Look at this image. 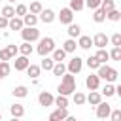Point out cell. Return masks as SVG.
<instances>
[{
  "label": "cell",
  "instance_id": "1",
  "mask_svg": "<svg viewBox=\"0 0 121 121\" xmlns=\"http://www.w3.org/2000/svg\"><path fill=\"white\" fill-rule=\"evenodd\" d=\"M57 91H59V95L70 96V95L76 91V78H74V74L64 72V74H62V78H60V83H59Z\"/></svg>",
  "mask_w": 121,
  "mask_h": 121
},
{
  "label": "cell",
  "instance_id": "2",
  "mask_svg": "<svg viewBox=\"0 0 121 121\" xmlns=\"http://www.w3.org/2000/svg\"><path fill=\"white\" fill-rule=\"evenodd\" d=\"M53 49H55V40H53V38L45 36V38H40V40H38L36 53H38L40 57H47V55H51Z\"/></svg>",
  "mask_w": 121,
  "mask_h": 121
},
{
  "label": "cell",
  "instance_id": "3",
  "mask_svg": "<svg viewBox=\"0 0 121 121\" xmlns=\"http://www.w3.org/2000/svg\"><path fill=\"white\" fill-rule=\"evenodd\" d=\"M96 76H98L100 79H106V83H113L119 74H117L115 68H112V66H108V64H100V66L96 68Z\"/></svg>",
  "mask_w": 121,
  "mask_h": 121
},
{
  "label": "cell",
  "instance_id": "4",
  "mask_svg": "<svg viewBox=\"0 0 121 121\" xmlns=\"http://www.w3.org/2000/svg\"><path fill=\"white\" fill-rule=\"evenodd\" d=\"M21 38H23V42L34 43V42H38L42 36H40V30H38L36 26H23V28H21Z\"/></svg>",
  "mask_w": 121,
  "mask_h": 121
},
{
  "label": "cell",
  "instance_id": "5",
  "mask_svg": "<svg viewBox=\"0 0 121 121\" xmlns=\"http://www.w3.org/2000/svg\"><path fill=\"white\" fill-rule=\"evenodd\" d=\"M81 68H83V59L78 57V55L72 57V59L66 62V72H68V74H74V76H76V74L81 72Z\"/></svg>",
  "mask_w": 121,
  "mask_h": 121
},
{
  "label": "cell",
  "instance_id": "6",
  "mask_svg": "<svg viewBox=\"0 0 121 121\" xmlns=\"http://www.w3.org/2000/svg\"><path fill=\"white\" fill-rule=\"evenodd\" d=\"M57 19L60 21V25H70V23H74V11H72L70 8H62V9L59 11Z\"/></svg>",
  "mask_w": 121,
  "mask_h": 121
},
{
  "label": "cell",
  "instance_id": "7",
  "mask_svg": "<svg viewBox=\"0 0 121 121\" xmlns=\"http://www.w3.org/2000/svg\"><path fill=\"white\" fill-rule=\"evenodd\" d=\"M108 43H110V38H108L104 32H96V34L93 36V45H95L96 49H106Z\"/></svg>",
  "mask_w": 121,
  "mask_h": 121
},
{
  "label": "cell",
  "instance_id": "8",
  "mask_svg": "<svg viewBox=\"0 0 121 121\" xmlns=\"http://www.w3.org/2000/svg\"><path fill=\"white\" fill-rule=\"evenodd\" d=\"M38 15H40L38 19H40L42 23H45V25H51V23L57 19V15H55V11H53L51 8H43V9H42Z\"/></svg>",
  "mask_w": 121,
  "mask_h": 121
},
{
  "label": "cell",
  "instance_id": "9",
  "mask_svg": "<svg viewBox=\"0 0 121 121\" xmlns=\"http://www.w3.org/2000/svg\"><path fill=\"white\" fill-rule=\"evenodd\" d=\"M95 108H96V117H98V119H108V117H110V112H112V106H110V104L98 102Z\"/></svg>",
  "mask_w": 121,
  "mask_h": 121
},
{
  "label": "cell",
  "instance_id": "10",
  "mask_svg": "<svg viewBox=\"0 0 121 121\" xmlns=\"http://www.w3.org/2000/svg\"><path fill=\"white\" fill-rule=\"evenodd\" d=\"M28 64H30V60H28V57H25V55H17L15 60H13V66H15L17 72H25Z\"/></svg>",
  "mask_w": 121,
  "mask_h": 121
},
{
  "label": "cell",
  "instance_id": "11",
  "mask_svg": "<svg viewBox=\"0 0 121 121\" xmlns=\"http://www.w3.org/2000/svg\"><path fill=\"white\" fill-rule=\"evenodd\" d=\"M85 87H87L89 91H96V89L100 87V78H98L96 74H89V76L85 78Z\"/></svg>",
  "mask_w": 121,
  "mask_h": 121
},
{
  "label": "cell",
  "instance_id": "12",
  "mask_svg": "<svg viewBox=\"0 0 121 121\" xmlns=\"http://www.w3.org/2000/svg\"><path fill=\"white\" fill-rule=\"evenodd\" d=\"M53 100H55V96H53L49 91H42V93L38 95V102H40V106H43V108L53 106Z\"/></svg>",
  "mask_w": 121,
  "mask_h": 121
},
{
  "label": "cell",
  "instance_id": "13",
  "mask_svg": "<svg viewBox=\"0 0 121 121\" xmlns=\"http://www.w3.org/2000/svg\"><path fill=\"white\" fill-rule=\"evenodd\" d=\"M76 43H78V47H81V49H85V51H87V49H91V47H93V38H91V36L81 34V36L78 38V42H76Z\"/></svg>",
  "mask_w": 121,
  "mask_h": 121
},
{
  "label": "cell",
  "instance_id": "14",
  "mask_svg": "<svg viewBox=\"0 0 121 121\" xmlns=\"http://www.w3.org/2000/svg\"><path fill=\"white\" fill-rule=\"evenodd\" d=\"M85 102H89L91 106H96L98 102H102V95L98 91H91L89 95H85Z\"/></svg>",
  "mask_w": 121,
  "mask_h": 121
},
{
  "label": "cell",
  "instance_id": "15",
  "mask_svg": "<svg viewBox=\"0 0 121 121\" xmlns=\"http://www.w3.org/2000/svg\"><path fill=\"white\" fill-rule=\"evenodd\" d=\"M21 19H23V25H25V26H36L38 21H40L38 15H34V13H25Z\"/></svg>",
  "mask_w": 121,
  "mask_h": 121
},
{
  "label": "cell",
  "instance_id": "16",
  "mask_svg": "<svg viewBox=\"0 0 121 121\" xmlns=\"http://www.w3.org/2000/svg\"><path fill=\"white\" fill-rule=\"evenodd\" d=\"M66 32H68V38H74V40H76V38L81 36V26H79L78 23H70Z\"/></svg>",
  "mask_w": 121,
  "mask_h": 121
},
{
  "label": "cell",
  "instance_id": "17",
  "mask_svg": "<svg viewBox=\"0 0 121 121\" xmlns=\"http://www.w3.org/2000/svg\"><path fill=\"white\" fill-rule=\"evenodd\" d=\"M66 55H68V53H66L62 47H55V49L51 51V59H53L55 62H62V60L66 59Z\"/></svg>",
  "mask_w": 121,
  "mask_h": 121
},
{
  "label": "cell",
  "instance_id": "18",
  "mask_svg": "<svg viewBox=\"0 0 121 121\" xmlns=\"http://www.w3.org/2000/svg\"><path fill=\"white\" fill-rule=\"evenodd\" d=\"M9 113H11V117H19V119H21V117L25 115V106L15 102V104L9 106Z\"/></svg>",
  "mask_w": 121,
  "mask_h": 121
},
{
  "label": "cell",
  "instance_id": "19",
  "mask_svg": "<svg viewBox=\"0 0 121 121\" xmlns=\"http://www.w3.org/2000/svg\"><path fill=\"white\" fill-rule=\"evenodd\" d=\"M25 25H23V19L21 17H11V19H8V28L9 30H21Z\"/></svg>",
  "mask_w": 121,
  "mask_h": 121
},
{
  "label": "cell",
  "instance_id": "20",
  "mask_svg": "<svg viewBox=\"0 0 121 121\" xmlns=\"http://www.w3.org/2000/svg\"><path fill=\"white\" fill-rule=\"evenodd\" d=\"M11 95L15 98H25V96H28V87L26 85H17V87H13Z\"/></svg>",
  "mask_w": 121,
  "mask_h": 121
},
{
  "label": "cell",
  "instance_id": "21",
  "mask_svg": "<svg viewBox=\"0 0 121 121\" xmlns=\"http://www.w3.org/2000/svg\"><path fill=\"white\" fill-rule=\"evenodd\" d=\"M25 72L28 74V78H32V79H38V76L42 74V68H40L38 64H28Z\"/></svg>",
  "mask_w": 121,
  "mask_h": 121
},
{
  "label": "cell",
  "instance_id": "22",
  "mask_svg": "<svg viewBox=\"0 0 121 121\" xmlns=\"http://www.w3.org/2000/svg\"><path fill=\"white\" fill-rule=\"evenodd\" d=\"M66 115H68V110H66V108H57L55 112H51V113H49V119H57V121H62Z\"/></svg>",
  "mask_w": 121,
  "mask_h": 121
},
{
  "label": "cell",
  "instance_id": "23",
  "mask_svg": "<svg viewBox=\"0 0 121 121\" xmlns=\"http://www.w3.org/2000/svg\"><path fill=\"white\" fill-rule=\"evenodd\" d=\"M0 15L6 17V19H11V17H15V8H13L11 4H6V6L0 9Z\"/></svg>",
  "mask_w": 121,
  "mask_h": 121
},
{
  "label": "cell",
  "instance_id": "24",
  "mask_svg": "<svg viewBox=\"0 0 121 121\" xmlns=\"http://www.w3.org/2000/svg\"><path fill=\"white\" fill-rule=\"evenodd\" d=\"M93 21H95V23H104V21H106V11H104L102 8L93 9Z\"/></svg>",
  "mask_w": 121,
  "mask_h": 121
},
{
  "label": "cell",
  "instance_id": "25",
  "mask_svg": "<svg viewBox=\"0 0 121 121\" xmlns=\"http://www.w3.org/2000/svg\"><path fill=\"white\" fill-rule=\"evenodd\" d=\"M19 47V53L21 55H25V57H30L32 55V51H34V47H32V43H28V42H23L21 45H17Z\"/></svg>",
  "mask_w": 121,
  "mask_h": 121
},
{
  "label": "cell",
  "instance_id": "26",
  "mask_svg": "<svg viewBox=\"0 0 121 121\" xmlns=\"http://www.w3.org/2000/svg\"><path fill=\"white\" fill-rule=\"evenodd\" d=\"M106 19H108V21H112V23H117V21L121 19V11H119L117 8H113V9L106 11Z\"/></svg>",
  "mask_w": 121,
  "mask_h": 121
},
{
  "label": "cell",
  "instance_id": "27",
  "mask_svg": "<svg viewBox=\"0 0 121 121\" xmlns=\"http://www.w3.org/2000/svg\"><path fill=\"white\" fill-rule=\"evenodd\" d=\"M95 57H96V60H98L100 64H106V62L110 60V53H108L106 49H98V51L95 53Z\"/></svg>",
  "mask_w": 121,
  "mask_h": 121
},
{
  "label": "cell",
  "instance_id": "28",
  "mask_svg": "<svg viewBox=\"0 0 121 121\" xmlns=\"http://www.w3.org/2000/svg\"><path fill=\"white\" fill-rule=\"evenodd\" d=\"M53 64H55V60L47 55V57H42V64H40V68H42V70H45V72H51Z\"/></svg>",
  "mask_w": 121,
  "mask_h": 121
},
{
  "label": "cell",
  "instance_id": "29",
  "mask_svg": "<svg viewBox=\"0 0 121 121\" xmlns=\"http://www.w3.org/2000/svg\"><path fill=\"white\" fill-rule=\"evenodd\" d=\"M76 47H78V43H76V40H74V38H68V40L62 43V49H64L66 53H74V51H76Z\"/></svg>",
  "mask_w": 121,
  "mask_h": 121
},
{
  "label": "cell",
  "instance_id": "30",
  "mask_svg": "<svg viewBox=\"0 0 121 121\" xmlns=\"http://www.w3.org/2000/svg\"><path fill=\"white\" fill-rule=\"evenodd\" d=\"M72 100H74V104H76V106H83V104H85V95H83V93H79V91L76 89V91L72 93Z\"/></svg>",
  "mask_w": 121,
  "mask_h": 121
},
{
  "label": "cell",
  "instance_id": "31",
  "mask_svg": "<svg viewBox=\"0 0 121 121\" xmlns=\"http://www.w3.org/2000/svg\"><path fill=\"white\" fill-rule=\"evenodd\" d=\"M51 72H53V76H62L66 72V64L64 62H55L53 68H51Z\"/></svg>",
  "mask_w": 121,
  "mask_h": 121
},
{
  "label": "cell",
  "instance_id": "32",
  "mask_svg": "<svg viewBox=\"0 0 121 121\" xmlns=\"http://www.w3.org/2000/svg\"><path fill=\"white\" fill-rule=\"evenodd\" d=\"M100 95H102V96H106V98H110V96H113V95H115V85H113V83H106Z\"/></svg>",
  "mask_w": 121,
  "mask_h": 121
},
{
  "label": "cell",
  "instance_id": "33",
  "mask_svg": "<svg viewBox=\"0 0 121 121\" xmlns=\"http://www.w3.org/2000/svg\"><path fill=\"white\" fill-rule=\"evenodd\" d=\"M42 9H43V6H42V2H38V0L30 2V6H28V13H34V15H38Z\"/></svg>",
  "mask_w": 121,
  "mask_h": 121
},
{
  "label": "cell",
  "instance_id": "34",
  "mask_svg": "<svg viewBox=\"0 0 121 121\" xmlns=\"http://www.w3.org/2000/svg\"><path fill=\"white\" fill-rule=\"evenodd\" d=\"M53 104H55L57 108H68V96H64V95H59V96L53 100Z\"/></svg>",
  "mask_w": 121,
  "mask_h": 121
},
{
  "label": "cell",
  "instance_id": "35",
  "mask_svg": "<svg viewBox=\"0 0 121 121\" xmlns=\"http://www.w3.org/2000/svg\"><path fill=\"white\" fill-rule=\"evenodd\" d=\"M72 11H81L85 9V2L83 0H70V6H68Z\"/></svg>",
  "mask_w": 121,
  "mask_h": 121
},
{
  "label": "cell",
  "instance_id": "36",
  "mask_svg": "<svg viewBox=\"0 0 121 121\" xmlns=\"http://www.w3.org/2000/svg\"><path fill=\"white\" fill-rule=\"evenodd\" d=\"M9 72H11V64H9L8 60H0V76L6 78Z\"/></svg>",
  "mask_w": 121,
  "mask_h": 121
},
{
  "label": "cell",
  "instance_id": "37",
  "mask_svg": "<svg viewBox=\"0 0 121 121\" xmlns=\"http://www.w3.org/2000/svg\"><path fill=\"white\" fill-rule=\"evenodd\" d=\"M85 64L89 66V70H96V68L100 66V62L96 60V57H95V55H91L89 59H85Z\"/></svg>",
  "mask_w": 121,
  "mask_h": 121
},
{
  "label": "cell",
  "instance_id": "38",
  "mask_svg": "<svg viewBox=\"0 0 121 121\" xmlns=\"http://www.w3.org/2000/svg\"><path fill=\"white\" fill-rule=\"evenodd\" d=\"M25 13H28V6L26 4H17L15 6V17H23Z\"/></svg>",
  "mask_w": 121,
  "mask_h": 121
},
{
  "label": "cell",
  "instance_id": "39",
  "mask_svg": "<svg viewBox=\"0 0 121 121\" xmlns=\"http://www.w3.org/2000/svg\"><path fill=\"white\" fill-rule=\"evenodd\" d=\"M110 53V59L112 60H121V47H113L112 51H108Z\"/></svg>",
  "mask_w": 121,
  "mask_h": 121
},
{
  "label": "cell",
  "instance_id": "40",
  "mask_svg": "<svg viewBox=\"0 0 121 121\" xmlns=\"http://www.w3.org/2000/svg\"><path fill=\"white\" fill-rule=\"evenodd\" d=\"M100 8H102L104 11H110V9L115 8V2H113V0H102V2H100Z\"/></svg>",
  "mask_w": 121,
  "mask_h": 121
},
{
  "label": "cell",
  "instance_id": "41",
  "mask_svg": "<svg viewBox=\"0 0 121 121\" xmlns=\"http://www.w3.org/2000/svg\"><path fill=\"white\" fill-rule=\"evenodd\" d=\"M6 51L9 53V57H11V59H15V57H17V53H19V47H17L15 43H9V45L6 47Z\"/></svg>",
  "mask_w": 121,
  "mask_h": 121
},
{
  "label": "cell",
  "instance_id": "42",
  "mask_svg": "<svg viewBox=\"0 0 121 121\" xmlns=\"http://www.w3.org/2000/svg\"><path fill=\"white\" fill-rule=\"evenodd\" d=\"M83 2H85V8L96 9V8H100V2H102V0H83Z\"/></svg>",
  "mask_w": 121,
  "mask_h": 121
},
{
  "label": "cell",
  "instance_id": "43",
  "mask_svg": "<svg viewBox=\"0 0 121 121\" xmlns=\"http://www.w3.org/2000/svg\"><path fill=\"white\" fill-rule=\"evenodd\" d=\"M110 42H112V45H113V47H121V34H119V32H115V34L110 38Z\"/></svg>",
  "mask_w": 121,
  "mask_h": 121
},
{
  "label": "cell",
  "instance_id": "44",
  "mask_svg": "<svg viewBox=\"0 0 121 121\" xmlns=\"http://www.w3.org/2000/svg\"><path fill=\"white\" fill-rule=\"evenodd\" d=\"M110 119H112V121H121V110H119V108L112 110V112H110Z\"/></svg>",
  "mask_w": 121,
  "mask_h": 121
},
{
  "label": "cell",
  "instance_id": "45",
  "mask_svg": "<svg viewBox=\"0 0 121 121\" xmlns=\"http://www.w3.org/2000/svg\"><path fill=\"white\" fill-rule=\"evenodd\" d=\"M0 60H11V57H9V53L6 51V47L0 49Z\"/></svg>",
  "mask_w": 121,
  "mask_h": 121
},
{
  "label": "cell",
  "instance_id": "46",
  "mask_svg": "<svg viewBox=\"0 0 121 121\" xmlns=\"http://www.w3.org/2000/svg\"><path fill=\"white\" fill-rule=\"evenodd\" d=\"M6 28H8V19L0 15V30H6Z\"/></svg>",
  "mask_w": 121,
  "mask_h": 121
},
{
  "label": "cell",
  "instance_id": "47",
  "mask_svg": "<svg viewBox=\"0 0 121 121\" xmlns=\"http://www.w3.org/2000/svg\"><path fill=\"white\" fill-rule=\"evenodd\" d=\"M62 121H78V119H76V117H74V115H70V113H68V115H66V117H64V119H62Z\"/></svg>",
  "mask_w": 121,
  "mask_h": 121
},
{
  "label": "cell",
  "instance_id": "48",
  "mask_svg": "<svg viewBox=\"0 0 121 121\" xmlns=\"http://www.w3.org/2000/svg\"><path fill=\"white\" fill-rule=\"evenodd\" d=\"M9 121H21V119H19V117H11Z\"/></svg>",
  "mask_w": 121,
  "mask_h": 121
},
{
  "label": "cell",
  "instance_id": "49",
  "mask_svg": "<svg viewBox=\"0 0 121 121\" xmlns=\"http://www.w3.org/2000/svg\"><path fill=\"white\" fill-rule=\"evenodd\" d=\"M47 121H57V119H47Z\"/></svg>",
  "mask_w": 121,
  "mask_h": 121
},
{
  "label": "cell",
  "instance_id": "50",
  "mask_svg": "<svg viewBox=\"0 0 121 121\" xmlns=\"http://www.w3.org/2000/svg\"><path fill=\"white\" fill-rule=\"evenodd\" d=\"M8 2H9V4H11V2H15V0H8Z\"/></svg>",
  "mask_w": 121,
  "mask_h": 121
},
{
  "label": "cell",
  "instance_id": "51",
  "mask_svg": "<svg viewBox=\"0 0 121 121\" xmlns=\"http://www.w3.org/2000/svg\"><path fill=\"white\" fill-rule=\"evenodd\" d=\"M0 121H2V113H0Z\"/></svg>",
  "mask_w": 121,
  "mask_h": 121
},
{
  "label": "cell",
  "instance_id": "52",
  "mask_svg": "<svg viewBox=\"0 0 121 121\" xmlns=\"http://www.w3.org/2000/svg\"><path fill=\"white\" fill-rule=\"evenodd\" d=\"M0 79H4V78H2V76H0Z\"/></svg>",
  "mask_w": 121,
  "mask_h": 121
}]
</instances>
